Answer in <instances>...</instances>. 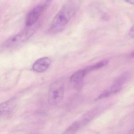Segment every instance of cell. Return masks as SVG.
<instances>
[{
  "mask_svg": "<svg viewBox=\"0 0 134 134\" xmlns=\"http://www.w3.org/2000/svg\"><path fill=\"white\" fill-rule=\"evenodd\" d=\"M16 99L12 98L1 105L0 112L1 115L8 114L13 111L16 106Z\"/></svg>",
  "mask_w": 134,
  "mask_h": 134,
  "instance_id": "cell-6",
  "label": "cell"
},
{
  "mask_svg": "<svg viewBox=\"0 0 134 134\" xmlns=\"http://www.w3.org/2000/svg\"><path fill=\"white\" fill-rule=\"evenodd\" d=\"M48 6L47 3L39 4L34 8L28 13L25 21L26 27L33 26L37 22L40 17L43 14Z\"/></svg>",
  "mask_w": 134,
  "mask_h": 134,
  "instance_id": "cell-4",
  "label": "cell"
},
{
  "mask_svg": "<svg viewBox=\"0 0 134 134\" xmlns=\"http://www.w3.org/2000/svg\"><path fill=\"white\" fill-rule=\"evenodd\" d=\"M108 61L107 60H104L99 62L97 64L91 66H89V67L86 68L87 70L88 73L92 70H98V69H100L102 67H103L105 65L108 63Z\"/></svg>",
  "mask_w": 134,
  "mask_h": 134,
  "instance_id": "cell-8",
  "label": "cell"
},
{
  "mask_svg": "<svg viewBox=\"0 0 134 134\" xmlns=\"http://www.w3.org/2000/svg\"><path fill=\"white\" fill-rule=\"evenodd\" d=\"M37 29V27L34 25L31 27H26L24 30L6 41L4 43V46L7 48H13L23 44L33 36Z\"/></svg>",
  "mask_w": 134,
  "mask_h": 134,
  "instance_id": "cell-2",
  "label": "cell"
},
{
  "mask_svg": "<svg viewBox=\"0 0 134 134\" xmlns=\"http://www.w3.org/2000/svg\"><path fill=\"white\" fill-rule=\"evenodd\" d=\"M124 1L127 3L134 5V0H124Z\"/></svg>",
  "mask_w": 134,
  "mask_h": 134,
  "instance_id": "cell-11",
  "label": "cell"
},
{
  "mask_svg": "<svg viewBox=\"0 0 134 134\" xmlns=\"http://www.w3.org/2000/svg\"><path fill=\"white\" fill-rule=\"evenodd\" d=\"M51 60L48 57H44L37 60L34 63L32 69L37 72H43L46 71L51 65Z\"/></svg>",
  "mask_w": 134,
  "mask_h": 134,
  "instance_id": "cell-5",
  "label": "cell"
},
{
  "mask_svg": "<svg viewBox=\"0 0 134 134\" xmlns=\"http://www.w3.org/2000/svg\"><path fill=\"white\" fill-rule=\"evenodd\" d=\"M87 73L85 69L78 70L74 72L70 77V81L74 84H77L81 82Z\"/></svg>",
  "mask_w": 134,
  "mask_h": 134,
  "instance_id": "cell-7",
  "label": "cell"
},
{
  "mask_svg": "<svg viewBox=\"0 0 134 134\" xmlns=\"http://www.w3.org/2000/svg\"><path fill=\"white\" fill-rule=\"evenodd\" d=\"M64 94V82L61 80L56 81L50 87L48 93V102L51 105H56L62 101Z\"/></svg>",
  "mask_w": 134,
  "mask_h": 134,
  "instance_id": "cell-3",
  "label": "cell"
},
{
  "mask_svg": "<svg viewBox=\"0 0 134 134\" xmlns=\"http://www.w3.org/2000/svg\"><path fill=\"white\" fill-rule=\"evenodd\" d=\"M129 133L131 134H134V129H132L129 131Z\"/></svg>",
  "mask_w": 134,
  "mask_h": 134,
  "instance_id": "cell-12",
  "label": "cell"
},
{
  "mask_svg": "<svg viewBox=\"0 0 134 134\" xmlns=\"http://www.w3.org/2000/svg\"><path fill=\"white\" fill-rule=\"evenodd\" d=\"M129 37L132 38H134V25L130 29L129 32Z\"/></svg>",
  "mask_w": 134,
  "mask_h": 134,
  "instance_id": "cell-10",
  "label": "cell"
},
{
  "mask_svg": "<svg viewBox=\"0 0 134 134\" xmlns=\"http://www.w3.org/2000/svg\"><path fill=\"white\" fill-rule=\"evenodd\" d=\"M76 5L69 2L64 5L53 19L48 32L55 34L62 32L76 12Z\"/></svg>",
  "mask_w": 134,
  "mask_h": 134,
  "instance_id": "cell-1",
  "label": "cell"
},
{
  "mask_svg": "<svg viewBox=\"0 0 134 134\" xmlns=\"http://www.w3.org/2000/svg\"><path fill=\"white\" fill-rule=\"evenodd\" d=\"M131 56L132 57H134V51L131 54Z\"/></svg>",
  "mask_w": 134,
  "mask_h": 134,
  "instance_id": "cell-13",
  "label": "cell"
},
{
  "mask_svg": "<svg viewBox=\"0 0 134 134\" xmlns=\"http://www.w3.org/2000/svg\"><path fill=\"white\" fill-rule=\"evenodd\" d=\"M81 124L80 122L75 121L65 131V133H73L77 131L80 127Z\"/></svg>",
  "mask_w": 134,
  "mask_h": 134,
  "instance_id": "cell-9",
  "label": "cell"
}]
</instances>
